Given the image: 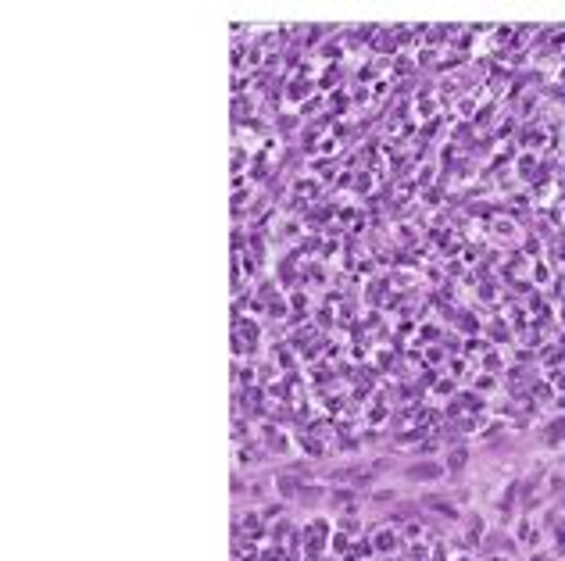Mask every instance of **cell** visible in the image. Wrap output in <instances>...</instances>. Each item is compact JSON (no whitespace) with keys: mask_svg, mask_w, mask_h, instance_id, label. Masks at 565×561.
<instances>
[{"mask_svg":"<svg viewBox=\"0 0 565 561\" xmlns=\"http://www.w3.org/2000/svg\"><path fill=\"white\" fill-rule=\"evenodd\" d=\"M415 476H419V479H436V476H440V468H436V465H419V468H415Z\"/></svg>","mask_w":565,"mask_h":561,"instance_id":"6da1fadb","label":"cell"}]
</instances>
